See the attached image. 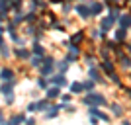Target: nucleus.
<instances>
[{
	"label": "nucleus",
	"instance_id": "13",
	"mask_svg": "<svg viewBox=\"0 0 131 125\" xmlns=\"http://www.w3.org/2000/svg\"><path fill=\"white\" fill-rule=\"evenodd\" d=\"M100 10H102V6H100L98 2H94V4L90 6V12H94V14H100Z\"/></svg>",
	"mask_w": 131,
	"mask_h": 125
},
{
	"label": "nucleus",
	"instance_id": "16",
	"mask_svg": "<svg viewBox=\"0 0 131 125\" xmlns=\"http://www.w3.org/2000/svg\"><path fill=\"white\" fill-rule=\"evenodd\" d=\"M39 63H41V57H39V55H35V57H31V65H33V66H37Z\"/></svg>",
	"mask_w": 131,
	"mask_h": 125
},
{
	"label": "nucleus",
	"instance_id": "17",
	"mask_svg": "<svg viewBox=\"0 0 131 125\" xmlns=\"http://www.w3.org/2000/svg\"><path fill=\"white\" fill-rule=\"evenodd\" d=\"M80 39H82V31H78L77 35H72V43H78Z\"/></svg>",
	"mask_w": 131,
	"mask_h": 125
},
{
	"label": "nucleus",
	"instance_id": "1",
	"mask_svg": "<svg viewBox=\"0 0 131 125\" xmlns=\"http://www.w3.org/2000/svg\"><path fill=\"white\" fill-rule=\"evenodd\" d=\"M84 102L88 106H102L106 100H104V96H98V94H88L86 98H84Z\"/></svg>",
	"mask_w": 131,
	"mask_h": 125
},
{
	"label": "nucleus",
	"instance_id": "4",
	"mask_svg": "<svg viewBox=\"0 0 131 125\" xmlns=\"http://www.w3.org/2000/svg\"><path fill=\"white\" fill-rule=\"evenodd\" d=\"M112 26H114V16H112V18H106L104 22H102V29H104V31H108Z\"/></svg>",
	"mask_w": 131,
	"mask_h": 125
},
{
	"label": "nucleus",
	"instance_id": "22",
	"mask_svg": "<svg viewBox=\"0 0 131 125\" xmlns=\"http://www.w3.org/2000/svg\"><path fill=\"white\" fill-rule=\"evenodd\" d=\"M94 86V82L92 80H88V82H84V88H86V90H90V88Z\"/></svg>",
	"mask_w": 131,
	"mask_h": 125
},
{
	"label": "nucleus",
	"instance_id": "18",
	"mask_svg": "<svg viewBox=\"0 0 131 125\" xmlns=\"http://www.w3.org/2000/svg\"><path fill=\"white\" fill-rule=\"evenodd\" d=\"M90 78H94V80H100V76H98V71H90Z\"/></svg>",
	"mask_w": 131,
	"mask_h": 125
},
{
	"label": "nucleus",
	"instance_id": "7",
	"mask_svg": "<svg viewBox=\"0 0 131 125\" xmlns=\"http://www.w3.org/2000/svg\"><path fill=\"white\" fill-rule=\"evenodd\" d=\"M53 82L57 84V86H65V84H67V78L59 74V76H55V78H53Z\"/></svg>",
	"mask_w": 131,
	"mask_h": 125
},
{
	"label": "nucleus",
	"instance_id": "28",
	"mask_svg": "<svg viewBox=\"0 0 131 125\" xmlns=\"http://www.w3.org/2000/svg\"><path fill=\"white\" fill-rule=\"evenodd\" d=\"M129 49H131V47H129Z\"/></svg>",
	"mask_w": 131,
	"mask_h": 125
},
{
	"label": "nucleus",
	"instance_id": "24",
	"mask_svg": "<svg viewBox=\"0 0 131 125\" xmlns=\"http://www.w3.org/2000/svg\"><path fill=\"white\" fill-rule=\"evenodd\" d=\"M114 113H115V115H119V113H121V109H119V106H114Z\"/></svg>",
	"mask_w": 131,
	"mask_h": 125
},
{
	"label": "nucleus",
	"instance_id": "12",
	"mask_svg": "<svg viewBox=\"0 0 131 125\" xmlns=\"http://www.w3.org/2000/svg\"><path fill=\"white\" fill-rule=\"evenodd\" d=\"M82 88H84V86H82V84H78V82H74V84H72V86H71V90H72V92H74V94H78V92H82Z\"/></svg>",
	"mask_w": 131,
	"mask_h": 125
},
{
	"label": "nucleus",
	"instance_id": "25",
	"mask_svg": "<svg viewBox=\"0 0 131 125\" xmlns=\"http://www.w3.org/2000/svg\"><path fill=\"white\" fill-rule=\"evenodd\" d=\"M59 71H61V72H65V71H67V63H63V65H59Z\"/></svg>",
	"mask_w": 131,
	"mask_h": 125
},
{
	"label": "nucleus",
	"instance_id": "15",
	"mask_svg": "<svg viewBox=\"0 0 131 125\" xmlns=\"http://www.w3.org/2000/svg\"><path fill=\"white\" fill-rule=\"evenodd\" d=\"M104 71H108L110 74H114V66H112V63H104Z\"/></svg>",
	"mask_w": 131,
	"mask_h": 125
},
{
	"label": "nucleus",
	"instance_id": "2",
	"mask_svg": "<svg viewBox=\"0 0 131 125\" xmlns=\"http://www.w3.org/2000/svg\"><path fill=\"white\" fill-rule=\"evenodd\" d=\"M90 117H100V119H108V115L102 113L100 109H96L94 106H92V109H90Z\"/></svg>",
	"mask_w": 131,
	"mask_h": 125
},
{
	"label": "nucleus",
	"instance_id": "10",
	"mask_svg": "<svg viewBox=\"0 0 131 125\" xmlns=\"http://www.w3.org/2000/svg\"><path fill=\"white\" fill-rule=\"evenodd\" d=\"M55 96H59V88H57V86L47 90V98H55Z\"/></svg>",
	"mask_w": 131,
	"mask_h": 125
},
{
	"label": "nucleus",
	"instance_id": "14",
	"mask_svg": "<svg viewBox=\"0 0 131 125\" xmlns=\"http://www.w3.org/2000/svg\"><path fill=\"white\" fill-rule=\"evenodd\" d=\"M123 37H125V27H121L119 31L115 33V39H117V41H121V39H123Z\"/></svg>",
	"mask_w": 131,
	"mask_h": 125
},
{
	"label": "nucleus",
	"instance_id": "6",
	"mask_svg": "<svg viewBox=\"0 0 131 125\" xmlns=\"http://www.w3.org/2000/svg\"><path fill=\"white\" fill-rule=\"evenodd\" d=\"M77 55H78V49L74 47V45H71V53H69V57H67V63H71V61L74 59Z\"/></svg>",
	"mask_w": 131,
	"mask_h": 125
},
{
	"label": "nucleus",
	"instance_id": "3",
	"mask_svg": "<svg viewBox=\"0 0 131 125\" xmlns=\"http://www.w3.org/2000/svg\"><path fill=\"white\" fill-rule=\"evenodd\" d=\"M51 66H53V61H51V59H45L43 66H41V71H43V74H49V72H51Z\"/></svg>",
	"mask_w": 131,
	"mask_h": 125
},
{
	"label": "nucleus",
	"instance_id": "9",
	"mask_svg": "<svg viewBox=\"0 0 131 125\" xmlns=\"http://www.w3.org/2000/svg\"><path fill=\"white\" fill-rule=\"evenodd\" d=\"M77 12L80 14L82 18H86V16H88V12H90V8H86V6H78V8H77Z\"/></svg>",
	"mask_w": 131,
	"mask_h": 125
},
{
	"label": "nucleus",
	"instance_id": "23",
	"mask_svg": "<svg viewBox=\"0 0 131 125\" xmlns=\"http://www.w3.org/2000/svg\"><path fill=\"white\" fill-rule=\"evenodd\" d=\"M53 115H57V108H53V109H51L49 113H47V117H53Z\"/></svg>",
	"mask_w": 131,
	"mask_h": 125
},
{
	"label": "nucleus",
	"instance_id": "19",
	"mask_svg": "<svg viewBox=\"0 0 131 125\" xmlns=\"http://www.w3.org/2000/svg\"><path fill=\"white\" fill-rule=\"evenodd\" d=\"M10 90H12V84H6V86H2V92H4V94H10Z\"/></svg>",
	"mask_w": 131,
	"mask_h": 125
},
{
	"label": "nucleus",
	"instance_id": "8",
	"mask_svg": "<svg viewBox=\"0 0 131 125\" xmlns=\"http://www.w3.org/2000/svg\"><path fill=\"white\" fill-rule=\"evenodd\" d=\"M0 78H2V80H10L12 78V71L10 69H4V71L0 72Z\"/></svg>",
	"mask_w": 131,
	"mask_h": 125
},
{
	"label": "nucleus",
	"instance_id": "11",
	"mask_svg": "<svg viewBox=\"0 0 131 125\" xmlns=\"http://www.w3.org/2000/svg\"><path fill=\"white\" fill-rule=\"evenodd\" d=\"M49 108V102L47 100H43V102H39V104H35V109H47Z\"/></svg>",
	"mask_w": 131,
	"mask_h": 125
},
{
	"label": "nucleus",
	"instance_id": "20",
	"mask_svg": "<svg viewBox=\"0 0 131 125\" xmlns=\"http://www.w3.org/2000/svg\"><path fill=\"white\" fill-rule=\"evenodd\" d=\"M20 121H24L22 115H16V117H12V123H20Z\"/></svg>",
	"mask_w": 131,
	"mask_h": 125
},
{
	"label": "nucleus",
	"instance_id": "27",
	"mask_svg": "<svg viewBox=\"0 0 131 125\" xmlns=\"http://www.w3.org/2000/svg\"><path fill=\"white\" fill-rule=\"evenodd\" d=\"M0 47H2V37H0Z\"/></svg>",
	"mask_w": 131,
	"mask_h": 125
},
{
	"label": "nucleus",
	"instance_id": "26",
	"mask_svg": "<svg viewBox=\"0 0 131 125\" xmlns=\"http://www.w3.org/2000/svg\"><path fill=\"white\" fill-rule=\"evenodd\" d=\"M110 4H114V2H121V0H108Z\"/></svg>",
	"mask_w": 131,
	"mask_h": 125
},
{
	"label": "nucleus",
	"instance_id": "5",
	"mask_svg": "<svg viewBox=\"0 0 131 125\" xmlns=\"http://www.w3.org/2000/svg\"><path fill=\"white\" fill-rule=\"evenodd\" d=\"M119 24H121V27H129L131 26V16H121Z\"/></svg>",
	"mask_w": 131,
	"mask_h": 125
},
{
	"label": "nucleus",
	"instance_id": "21",
	"mask_svg": "<svg viewBox=\"0 0 131 125\" xmlns=\"http://www.w3.org/2000/svg\"><path fill=\"white\" fill-rule=\"evenodd\" d=\"M33 49H35V53H37V55H43V49H41V45H35Z\"/></svg>",
	"mask_w": 131,
	"mask_h": 125
}]
</instances>
